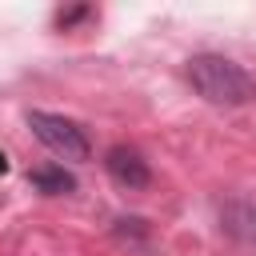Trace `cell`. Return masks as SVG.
<instances>
[{"label": "cell", "instance_id": "1", "mask_svg": "<svg viewBox=\"0 0 256 256\" xmlns=\"http://www.w3.org/2000/svg\"><path fill=\"white\" fill-rule=\"evenodd\" d=\"M188 80L208 104H224V108H240L256 96V76L244 64H236L228 56H216V52L192 56L188 60Z\"/></svg>", "mask_w": 256, "mask_h": 256}, {"label": "cell", "instance_id": "2", "mask_svg": "<svg viewBox=\"0 0 256 256\" xmlns=\"http://www.w3.org/2000/svg\"><path fill=\"white\" fill-rule=\"evenodd\" d=\"M24 120H28L32 136H36L52 156H60V160H88V156H92V144H88V136H84V128H80L76 120L56 116V112H40V108H32Z\"/></svg>", "mask_w": 256, "mask_h": 256}, {"label": "cell", "instance_id": "3", "mask_svg": "<svg viewBox=\"0 0 256 256\" xmlns=\"http://www.w3.org/2000/svg\"><path fill=\"white\" fill-rule=\"evenodd\" d=\"M104 168H108V176H112L120 188H128V192H140V188H148V180H152V172H148V160H144L136 148H128V144H116V148H108V156H104Z\"/></svg>", "mask_w": 256, "mask_h": 256}, {"label": "cell", "instance_id": "4", "mask_svg": "<svg viewBox=\"0 0 256 256\" xmlns=\"http://www.w3.org/2000/svg\"><path fill=\"white\" fill-rule=\"evenodd\" d=\"M220 232L236 244H256V204L248 200H228L220 208Z\"/></svg>", "mask_w": 256, "mask_h": 256}, {"label": "cell", "instance_id": "5", "mask_svg": "<svg viewBox=\"0 0 256 256\" xmlns=\"http://www.w3.org/2000/svg\"><path fill=\"white\" fill-rule=\"evenodd\" d=\"M32 184H36L40 192H48V196H64V192L76 188V180H72V172H64V164L36 168V172H32Z\"/></svg>", "mask_w": 256, "mask_h": 256}, {"label": "cell", "instance_id": "6", "mask_svg": "<svg viewBox=\"0 0 256 256\" xmlns=\"http://www.w3.org/2000/svg\"><path fill=\"white\" fill-rule=\"evenodd\" d=\"M116 236L128 240V244H140V240L148 236V220H140V216H124V220H116Z\"/></svg>", "mask_w": 256, "mask_h": 256}, {"label": "cell", "instance_id": "7", "mask_svg": "<svg viewBox=\"0 0 256 256\" xmlns=\"http://www.w3.org/2000/svg\"><path fill=\"white\" fill-rule=\"evenodd\" d=\"M84 16H88V8H68V12H60V16H56V24H60V28H72V24H76V20H84Z\"/></svg>", "mask_w": 256, "mask_h": 256}]
</instances>
